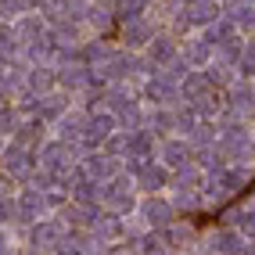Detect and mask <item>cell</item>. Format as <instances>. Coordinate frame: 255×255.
Returning <instances> with one entry per match:
<instances>
[{
  "label": "cell",
  "instance_id": "cell-9",
  "mask_svg": "<svg viewBox=\"0 0 255 255\" xmlns=\"http://www.w3.org/2000/svg\"><path fill=\"white\" fill-rule=\"evenodd\" d=\"M147 101H155V105H169V101H176V83L169 79V76H155V79H147Z\"/></svg>",
  "mask_w": 255,
  "mask_h": 255
},
{
  "label": "cell",
  "instance_id": "cell-16",
  "mask_svg": "<svg viewBox=\"0 0 255 255\" xmlns=\"http://www.w3.org/2000/svg\"><path fill=\"white\" fill-rule=\"evenodd\" d=\"M183 58L191 61V65H205V61L212 58V47L205 43V36H201V40H187V47H183Z\"/></svg>",
  "mask_w": 255,
  "mask_h": 255
},
{
  "label": "cell",
  "instance_id": "cell-20",
  "mask_svg": "<svg viewBox=\"0 0 255 255\" xmlns=\"http://www.w3.org/2000/svg\"><path fill=\"white\" fill-rule=\"evenodd\" d=\"M29 83H32V90L47 94L50 87H54V72H50V69H32L29 72Z\"/></svg>",
  "mask_w": 255,
  "mask_h": 255
},
{
  "label": "cell",
  "instance_id": "cell-23",
  "mask_svg": "<svg viewBox=\"0 0 255 255\" xmlns=\"http://www.w3.org/2000/svg\"><path fill=\"white\" fill-rule=\"evenodd\" d=\"M252 25H255V11H252Z\"/></svg>",
  "mask_w": 255,
  "mask_h": 255
},
{
  "label": "cell",
  "instance_id": "cell-6",
  "mask_svg": "<svg viewBox=\"0 0 255 255\" xmlns=\"http://www.w3.org/2000/svg\"><path fill=\"white\" fill-rule=\"evenodd\" d=\"M137 183L144 187L147 194H155V191H162V187L169 183V165H155V162H147L140 173H137Z\"/></svg>",
  "mask_w": 255,
  "mask_h": 255
},
{
  "label": "cell",
  "instance_id": "cell-4",
  "mask_svg": "<svg viewBox=\"0 0 255 255\" xmlns=\"http://www.w3.org/2000/svg\"><path fill=\"white\" fill-rule=\"evenodd\" d=\"M32 165H36V158H32V151L29 147H22L18 140H14V147L4 155V169L11 176H18V180H25V176H32Z\"/></svg>",
  "mask_w": 255,
  "mask_h": 255
},
{
  "label": "cell",
  "instance_id": "cell-14",
  "mask_svg": "<svg viewBox=\"0 0 255 255\" xmlns=\"http://www.w3.org/2000/svg\"><path fill=\"white\" fill-rule=\"evenodd\" d=\"M252 108H255V90L248 87V83L234 87V90H230V112H234V115H237V112L245 115V112H252Z\"/></svg>",
  "mask_w": 255,
  "mask_h": 255
},
{
  "label": "cell",
  "instance_id": "cell-2",
  "mask_svg": "<svg viewBox=\"0 0 255 255\" xmlns=\"http://www.w3.org/2000/svg\"><path fill=\"white\" fill-rule=\"evenodd\" d=\"M115 126H119V119H115L112 112H101V115L87 119V126H83V144H87V147L108 144V137L115 133Z\"/></svg>",
  "mask_w": 255,
  "mask_h": 255
},
{
  "label": "cell",
  "instance_id": "cell-8",
  "mask_svg": "<svg viewBox=\"0 0 255 255\" xmlns=\"http://www.w3.org/2000/svg\"><path fill=\"white\" fill-rule=\"evenodd\" d=\"M212 248L219 252V255H245V234L241 230H219L216 237H212Z\"/></svg>",
  "mask_w": 255,
  "mask_h": 255
},
{
  "label": "cell",
  "instance_id": "cell-18",
  "mask_svg": "<svg viewBox=\"0 0 255 255\" xmlns=\"http://www.w3.org/2000/svg\"><path fill=\"white\" fill-rule=\"evenodd\" d=\"M32 241L36 245H61V227L58 223H40L32 230Z\"/></svg>",
  "mask_w": 255,
  "mask_h": 255
},
{
  "label": "cell",
  "instance_id": "cell-12",
  "mask_svg": "<svg viewBox=\"0 0 255 255\" xmlns=\"http://www.w3.org/2000/svg\"><path fill=\"white\" fill-rule=\"evenodd\" d=\"M123 40H126L129 47H140V43H151V40H155V32H151V25H147L144 18H129L126 29H123Z\"/></svg>",
  "mask_w": 255,
  "mask_h": 255
},
{
  "label": "cell",
  "instance_id": "cell-10",
  "mask_svg": "<svg viewBox=\"0 0 255 255\" xmlns=\"http://www.w3.org/2000/svg\"><path fill=\"white\" fill-rule=\"evenodd\" d=\"M162 158H165L169 169L191 165V144H183V140H165V144H162Z\"/></svg>",
  "mask_w": 255,
  "mask_h": 255
},
{
  "label": "cell",
  "instance_id": "cell-22",
  "mask_svg": "<svg viewBox=\"0 0 255 255\" xmlns=\"http://www.w3.org/2000/svg\"><path fill=\"white\" fill-rule=\"evenodd\" d=\"M108 255H126V252H123V248H112V252H108Z\"/></svg>",
  "mask_w": 255,
  "mask_h": 255
},
{
  "label": "cell",
  "instance_id": "cell-7",
  "mask_svg": "<svg viewBox=\"0 0 255 255\" xmlns=\"http://www.w3.org/2000/svg\"><path fill=\"white\" fill-rule=\"evenodd\" d=\"M144 219H147V227H169L173 223V205H169V201H162V198H151V201H144Z\"/></svg>",
  "mask_w": 255,
  "mask_h": 255
},
{
  "label": "cell",
  "instance_id": "cell-1",
  "mask_svg": "<svg viewBox=\"0 0 255 255\" xmlns=\"http://www.w3.org/2000/svg\"><path fill=\"white\" fill-rule=\"evenodd\" d=\"M101 201L112 205L119 216L129 212V209H133V187H129V180H123V176L105 180V183H101Z\"/></svg>",
  "mask_w": 255,
  "mask_h": 255
},
{
  "label": "cell",
  "instance_id": "cell-11",
  "mask_svg": "<svg viewBox=\"0 0 255 255\" xmlns=\"http://www.w3.org/2000/svg\"><path fill=\"white\" fill-rule=\"evenodd\" d=\"M43 209H47V198L36 191V187H29V191L18 198V216H22V219H40Z\"/></svg>",
  "mask_w": 255,
  "mask_h": 255
},
{
  "label": "cell",
  "instance_id": "cell-21",
  "mask_svg": "<svg viewBox=\"0 0 255 255\" xmlns=\"http://www.w3.org/2000/svg\"><path fill=\"white\" fill-rule=\"evenodd\" d=\"M237 69H241V76H255V40H248V43H245Z\"/></svg>",
  "mask_w": 255,
  "mask_h": 255
},
{
  "label": "cell",
  "instance_id": "cell-15",
  "mask_svg": "<svg viewBox=\"0 0 255 255\" xmlns=\"http://www.w3.org/2000/svg\"><path fill=\"white\" fill-rule=\"evenodd\" d=\"M147 54L155 65H173L176 61V43L173 40H151L147 43Z\"/></svg>",
  "mask_w": 255,
  "mask_h": 255
},
{
  "label": "cell",
  "instance_id": "cell-13",
  "mask_svg": "<svg viewBox=\"0 0 255 255\" xmlns=\"http://www.w3.org/2000/svg\"><path fill=\"white\" fill-rule=\"evenodd\" d=\"M94 234L97 241H115L119 234H123V223H119V216H94Z\"/></svg>",
  "mask_w": 255,
  "mask_h": 255
},
{
  "label": "cell",
  "instance_id": "cell-19",
  "mask_svg": "<svg viewBox=\"0 0 255 255\" xmlns=\"http://www.w3.org/2000/svg\"><path fill=\"white\" fill-rule=\"evenodd\" d=\"M201 173L198 169H191V165H183L180 169V176H176V191H201Z\"/></svg>",
  "mask_w": 255,
  "mask_h": 255
},
{
  "label": "cell",
  "instance_id": "cell-17",
  "mask_svg": "<svg viewBox=\"0 0 255 255\" xmlns=\"http://www.w3.org/2000/svg\"><path fill=\"white\" fill-rule=\"evenodd\" d=\"M40 115L43 119H61L65 115V97L61 94H43L40 97Z\"/></svg>",
  "mask_w": 255,
  "mask_h": 255
},
{
  "label": "cell",
  "instance_id": "cell-3",
  "mask_svg": "<svg viewBox=\"0 0 255 255\" xmlns=\"http://www.w3.org/2000/svg\"><path fill=\"white\" fill-rule=\"evenodd\" d=\"M223 155H230V158H248L252 151H255V144H252V133L245 129V126H227L223 129Z\"/></svg>",
  "mask_w": 255,
  "mask_h": 255
},
{
  "label": "cell",
  "instance_id": "cell-5",
  "mask_svg": "<svg viewBox=\"0 0 255 255\" xmlns=\"http://www.w3.org/2000/svg\"><path fill=\"white\" fill-rule=\"evenodd\" d=\"M83 173H87L90 180H97V183H105V180H112L115 176V162H112V155H94L90 158H83Z\"/></svg>",
  "mask_w": 255,
  "mask_h": 255
}]
</instances>
